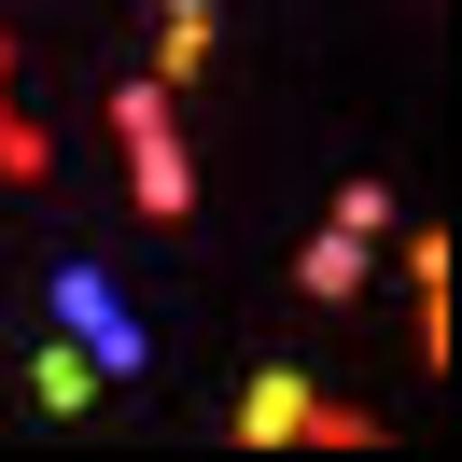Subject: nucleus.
Segmentation results:
<instances>
[{"label": "nucleus", "mask_w": 462, "mask_h": 462, "mask_svg": "<svg viewBox=\"0 0 462 462\" xmlns=\"http://www.w3.org/2000/svg\"><path fill=\"white\" fill-rule=\"evenodd\" d=\"M281 434H322V448H378V420H365V406H337V393H309L294 365H266L253 393H238V448H281Z\"/></svg>", "instance_id": "nucleus-1"}, {"label": "nucleus", "mask_w": 462, "mask_h": 462, "mask_svg": "<svg viewBox=\"0 0 462 462\" xmlns=\"http://www.w3.org/2000/svg\"><path fill=\"white\" fill-rule=\"evenodd\" d=\"M113 141H126V182H141V210L169 225V210L197 197V169H182V126H169V85H154V70H141V85H113Z\"/></svg>", "instance_id": "nucleus-2"}, {"label": "nucleus", "mask_w": 462, "mask_h": 462, "mask_svg": "<svg viewBox=\"0 0 462 462\" xmlns=\"http://www.w3.org/2000/svg\"><path fill=\"white\" fill-rule=\"evenodd\" d=\"M57 309L85 322V350H98V365H113V378H141V337H126V309H113V294H98V266H57Z\"/></svg>", "instance_id": "nucleus-3"}, {"label": "nucleus", "mask_w": 462, "mask_h": 462, "mask_svg": "<svg viewBox=\"0 0 462 462\" xmlns=\"http://www.w3.org/2000/svg\"><path fill=\"white\" fill-rule=\"evenodd\" d=\"M294 281H309V294H350V281H365V238H350V225H322L309 253H294Z\"/></svg>", "instance_id": "nucleus-4"}, {"label": "nucleus", "mask_w": 462, "mask_h": 462, "mask_svg": "<svg viewBox=\"0 0 462 462\" xmlns=\"http://www.w3.org/2000/svg\"><path fill=\"white\" fill-rule=\"evenodd\" d=\"M29 393H42V406H85V393H98V350H42Z\"/></svg>", "instance_id": "nucleus-5"}, {"label": "nucleus", "mask_w": 462, "mask_h": 462, "mask_svg": "<svg viewBox=\"0 0 462 462\" xmlns=\"http://www.w3.org/2000/svg\"><path fill=\"white\" fill-rule=\"evenodd\" d=\"M0 70H14V42H0ZM0 169H14V182H42V126H29V113H0Z\"/></svg>", "instance_id": "nucleus-6"}, {"label": "nucleus", "mask_w": 462, "mask_h": 462, "mask_svg": "<svg viewBox=\"0 0 462 462\" xmlns=\"http://www.w3.org/2000/svg\"><path fill=\"white\" fill-rule=\"evenodd\" d=\"M169 14H210V0H169Z\"/></svg>", "instance_id": "nucleus-7"}]
</instances>
